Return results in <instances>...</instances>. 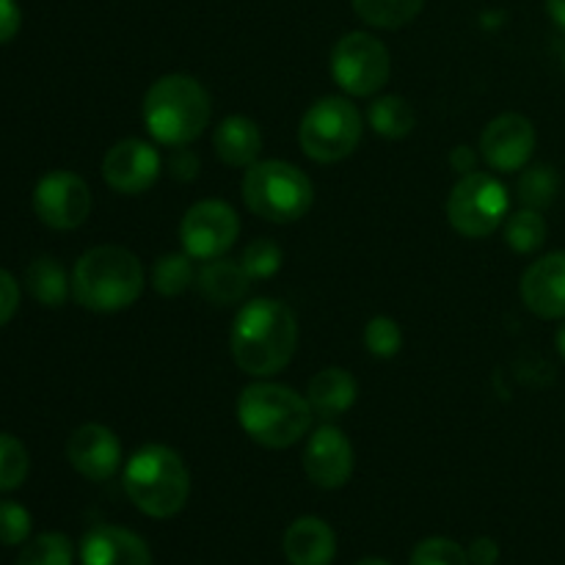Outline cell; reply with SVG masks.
<instances>
[{
    "instance_id": "cell-39",
    "label": "cell",
    "mask_w": 565,
    "mask_h": 565,
    "mask_svg": "<svg viewBox=\"0 0 565 565\" xmlns=\"http://www.w3.org/2000/svg\"><path fill=\"white\" fill-rule=\"evenodd\" d=\"M544 3L552 20H555V25H561L565 31V0H544Z\"/></svg>"
},
{
    "instance_id": "cell-19",
    "label": "cell",
    "mask_w": 565,
    "mask_h": 565,
    "mask_svg": "<svg viewBox=\"0 0 565 565\" xmlns=\"http://www.w3.org/2000/svg\"><path fill=\"white\" fill-rule=\"evenodd\" d=\"M213 149L218 160L230 169H248L259 160L263 152V132L257 121L248 116H226L213 132Z\"/></svg>"
},
{
    "instance_id": "cell-10",
    "label": "cell",
    "mask_w": 565,
    "mask_h": 565,
    "mask_svg": "<svg viewBox=\"0 0 565 565\" xmlns=\"http://www.w3.org/2000/svg\"><path fill=\"white\" fill-rule=\"evenodd\" d=\"M241 237V218L235 207L221 199H204L188 207L180 224V241L185 254L199 263L226 257Z\"/></svg>"
},
{
    "instance_id": "cell-32",
    "label": "cell",
    "mask_w": 565,
    "mask_h": 565,
    "mask_svg": "<svg viewBox=\"0 0 565 565\" xmlns=\"http://www.w3.org/2000/svg\"><path fill=\"white\" fill-rule=\"evenodd\" d=\"M364 348L379 359L397 356L403 348L401 326H397L392 318H386V315H379V318L367 320V326H364Z\"/></svg>"
},
{
    "instance_id": "cell-9",
    "label": "cell",
    "mask_w": 565,
    "mask_h": 565,
    "mask_svg": "<svg viewBox=\"0 0 565 565\" xmlns=\"http://www.w3.org/2000/svg\"><path fill=\"white\" fill-rule=\"evenodd\" d=\"M392 58L381 39L351 31L331 50V77L351 97H373L390 83Z\"/></svg>"
},
{
    "instance_id": "cell-28",
    "label": "cell",
    "mask_w": 565,
    "mask_h": 565,
    "mask_svg": "<svg viewBox=\"0 0 565 565\" xmlns=\"http://www.w3.org/2000/svg\"><path fill=\"white\" fill-rule=\"evenodd\" d=\"M75 546L64 533H42L22 544L14 565H72Z\"/></svg>"
},
{
    "instance_id": "cell-6",
    "label": "cell",
    "mask_w": 565,
    "mask_h": 565,
    "mask_svg": "<svg viewBox=\"0 0 565 565\" xmlns=\"http://www.w3.org/2000/svg\"><path fill=\"white\" fill-rule=\"evenodd\" d=\"M312 180L287 160H257L243 174V202L270 224H292L312 207Z\"/></svg>"
},
{
    "instance_id": "cell-29",
    "label": "cell",
    "mask_w": 565,
    "mask_h": 565,
    "mask_svg": "<svg viewBox=\"0 0 565 565\" xmlns=\"http://www.w3.org/2000/svg\"><path fill=\"white\" fill-rule=\"evenodd\" d=\"M28 472H31V458L25 445L17 436L0 434V494L20 489Z\"/></svg>"
},
{
    "instance_id": "cell-27",
    "label": "cell",
    "mask_w": 565,
    "mask_h": 565,
    "mask_svg": "<svg viewBox=\"0 0 565 565\" xmlns=\"http://www.w3.org/2000/svg\"><path fill=\"white\" fill-rule=\"evenodd\" d=\"M505 243L516 254H535L546 243V221L541 210L522 207L505 218Z\"/></svg>"
},
{
    "instance_id": "cell-23",
    "label": "cell",
    "mask_w": 565,
    "mask_h": 565,
    "mask_svg": "<svg viewBox=\"0 0 565 565\" xmlns=\"http://www.w3.org/2000/svg\"><path fill=\"white\" fill-rule=\"evenodd\" d=\"M367 121L379 136L395 141V138H406L417 127V114L408 99L386 94V97L373 99V105L367 108Z\"/></svg>"
},
{
    "instance_id": "cell-7",
    "label": "cell",
    "mask_w": 565,
    "mask_h": 565,
    "mask_svg": "<svg viewBox=\"0 0 565 565\" xmlns=\"http://www.w3.org/2000/svg\"><path fill=\"white\" fill-rule=\"evenodd\" d=\"M362 114L345 97H320L298 125V143L315 163H340L362 141Z\"/></svg>"
},
{
    "instance_id": "cell-12",
    "label": "cell",
    "mask_w": 565,
    "mask_h": 565,
    "mask_svg": "<svg viewBox=\"0 0 565 565\" xmlns=\"http://www.w3.org/2000/svg\"><path fill=\"white\" fill-rule=\"evenodd\" d=\"M163 158L152 143L141 138H125L114 143L103 158V180L121 196H138L158 182Z\"/></svg>"
},
{
    "instance_id": "cell-37",
    "label": "cell",
    "mask_w": 565,
    "mask_h": 565,
    "mask_svg": "<svg viewBox=\"0 0 565 565\" xmlns=\"http://www.w3.org/2000/svg\"><path fill=\"white\" fill-rule=\"evenodd\" d=\"M467 555L472 565H497V561H500V544L489 539V535H483V539H475L469 544Z\"/></svg>"
},
{
    "instance_id": "cell-4",
    "label": "cell",
    "mask_w": 565,
    "mask_h": 565,
    "mask_svg": "<svg viewBox=\"0 0 565 565\" xmlns=\"http://www.w3.org/2000/svg\"><path fill=\"white\" fill-rule=\"evenodd\" d=\"M312 406L292 386L257 381L237 397V423L252 441L268 450H285L301 441L312 425Z\"/></svg>"
},
{
    "instance_id": "cell-15",
    "label": "cell",
    "mask_w": 565,
    "mask_h": 565,
    "mask_svg": "<svg viewBox=\"0 0 565 565\" xmlns=\"http://www.w3.org/2000/svg\"><path fill=\"white\" fill-rule=\"evenodd\" d=\"M66 458L77 475L94 480V483H103V480L114 478L116 469L121 467V441L105 425L86 423L72 430L70 441H66Z\"/></svg>"
},
{
    "instance_id": "cell-30",
    "label": "cell",
    "mask_w": 565,
    "mask_h": 565,
    "mask_svg": "<svg viewBox=\"0 0 565 565\" xmlns=\"http://www.w3.org/2000/svg\"><path fill=\"white\" fill-rule=\"evenodd\" d=\"M281 246L276 241H268V237H257V241L248 243L241 254V265L246 268V274L252 276V281L270 279V276L279 274L281 268Z\"/></svg>"
},
{
    "instance_id": "cell-2",
    "label": "cell",
    "mask_w": 565,
    "mask_h": 565,
    "mask_svg": "<svg viewBox=\"0 0 565 565\" xmlns=\"http://www.w3.org/2000/svg\"><path fill=\"white\" fill-rule=\"evenodd\" d=\"M143 127L163 147H188L210 125L213 99L191 75H163L147 88L141 105Z\"/></svg>"
},
{
    "instance_id": "cell-35",
    "label": "cell",
    "mask_w": 565,
    "mask_h": 565,
    "mask_svg": "<svg viewBox=\"0 0 565 565\" xmlns=\"http://www.w3.org/2000/svg\"><path fill=\"white\" fill-rule=\"evenodd\" d=\"M17 307H20V285L9 270L0 268V329L14 318Z\"/></svg>"
},
{
    "instance_id": "cell-22",
    "label": "cell",
    "mask_w": 565,
    "mask_h": 565,
    "mask_svg": "<svg viewBox=\"0 0 565 565\" xmlns=\"http://www.w3.org/2000/svg\"><path fill=\"white\" fill-rule=\"evenodd\" d=\"M25 287L47 309L64 307L72 292V276H66L64 265L53 257H36L25 270Z\"/></svg>"
},
{
    "instance_id": "cell-31",
    "label": "cell",
    "mask_w": 565,
    "mask_h": 565,
    "mask_svg": "<svg viewBox=\"0 0 565 565\" xmlns=\"http://www.w3.org/2000/svg\"><path fill=\"white\" fill-rule=\"evenodd\" d=\"M408 565H472L469 563L467 550L461 544L450 539H441V535H434V539H425L414 546L412 561Z\"/></svg>"
},
{
    "instance_id": "cell-36",
    "label": "cell",
    "mask_w": 565,
    "mask_h": 565,
    "mask_svg": "<svg viewBox=\"0 0 565 565\" xmlns=\"http://www.w3.org/2000/svg\"><path fill=\"white\" fill-rule=\"evenodd\" d=\"M22 11L17 0H0V44H9L20 33Z\"/></svg>"
},
{
    "instance_id": "cell-16",
    "label": "cell",
    "mask_w": 565,
    "mask_h": 565,
    "mask_svg": "<svg viewBox=\"0 0 565 565\" xmlns=\"http://www.w3.org/2000/svg\"><path fill=\"white\" fill-rule=\"evenodd\" d=\"M524 307L544 320H565V252L535 259L519 281Z\"/></svg>"
},
{
    "instance_id": "cell-38",
    "label": "cell",
    "mask_w": 565,
    "mask_h": 565,
    "mask_svg": "<svg viewBox=\"0 0 565 565\" xmlns=\"http://www.w3.org/2000/svg\"><path fill=\"white\" fill-rule=\"evenodd\" d=\"M450 166L452 171H458V174H472L475 166H478V152L469 147H456L450 152Z\"/></svg>"
},
{
    "instance_id": "cell-24",
    "label": "cell",
    "mask_w": 565,
    "mask_h": 565,
    "mask_svg": "<svg viewBox=\"0 0 565 565\" xmlns=\"http://www.w3.org/2000/svg\"><path fill=\"white\" fill-rule=\"evenodd\" d=\"M425 0H353V11L370 28L395 31L423 11Z\"/></svg>"
},
{
    "instance_id": "cell-33",
    "label": "cell",
    "mask_w": 565,
    "mask_h": 565,
    "mask_svg": "<svg viewBox=\"0 0 565 565\" xmlns=\"http://www.w3.org/2000/svg\"><path fill=\"white\" fill-rule=\"evenodd\" d=\"M33 519L25 505L11 500H0V544L3 546H22L31 539Z\"/></svg>"
},
{
    "instance_id": "cell-13",
    "label": "cell",
    "mask_w": 565,
    "mask_h": 565,
    "mask_svg": "<svg viewBox=\"0 0 565 565\" xmlns=\"http://www.w3.org/2000/svg\"><path fill=\"white\" fill-rule=\"evenodd\" d=\"M535 143H539V136L527 116L502 114L491 119L480 136V154L494 171L513 174L530 163Z\"/></svg>"
},
{
    "instance_id": "cell-26",
    "label": "cell",
    "mask_w": 565,
    "mask_h": 565,
    "mask_svg": "<svg viewBox=\"0 0 565 565\" xmlns=\"http://www.w3.org/2000/svg\"><path fill=\"white\" fill-rule=\"evenodd\" d=\"M557 191H561V177H557V171L552 169V166H524L522 174H519L516 196L522 207H550V204L555 202Z\"/></svg>"
},
{
    "instance_id": "cell-3",
    "label": "cell",
    "mask_w": 565,
    "mask_h": 565,
    "mask_svg": "<svg viewBox=\"0 0 565 565\" xmlns=\"http://www.w3.org/2000/svg\"><path fill=\"white\" fill-rule=\"evenodd\" d=\"M147 285L141 259L121 246H94L72 270V296L83 309L110 315L132 307Z\"/></svg>"
},
{
    "instance_id": "cell-8",
    "label": "cell",
    "mask_w": 565,
    "mask_h": 565,
    "mask_svg": "<svg viewBox=\"0 0 565 565\" xmlns=\"http://www.w3.org/2000/svg\"><path fill=\"white\" fill-rule=\"evenodd\" d=\"M508 207H511V199H508L505 185L494 174L472 171L452 185L450 199H447V218L458 235L478 241V237L494 235L505 224Z\"/></svg>"
},
{
    "instance_id": "cell-11",
    "label": "cell",
    "mask_w": 565,
    "mask_h": 565,
    "mask_svg": "<svg viewBox=\"0 0 565 565\" xmlns=\"http://www.w3.org/2000/svg\"><path fill=\"white\" fill-rule=\"evenodd\" d=\"M33 213L50 230H77L92 213V191L75 171H47L33 188Z\"/></svg>"
},
{
    "instance_id": "cell-18",
    "label": "cell",
    "mask_w": 565,
    "mask_h": 565,
    "mask_svg": "<svg viewBox=\"0 0 565 565\" xmlns=\"http://www.w3.org/2000/svg\"><path fill=\"white\" fill-rule=\"evenodd\" d=\"M281 550L290 565H331L337 557V535L323 519L301 516L287 527Z\"/></svg>"
},
{
    "instance_id": "cell-17",
    "label": "cell",
    "mask_w": 565,
    "mask_h": 565,
    "mask_svg": "<svg viewBox=\"0 0 565 565\" xmlns=\"http://www.w3.org/2000/svg\"><path fill=\"white\" fill-rule=\"evenodd\" d=\"M81 565H152L147 541L127 527L99 524L81 541Z\"/></svg>"
},
{
    "instance_id": "cell-25",
    "label": "cell",
    "mask_w": 565,
    "mask_h": 565,
    "mask_svg": "<svg viewBox=\"0 0 565 565\" xmlns=\"http://www.w3.org/2000/svg\"><path fill=\"white\" fill-rule=\"evenodd\" d=\"M196 285V268L191 254H160L152 265V287L166 298L182 296L188 287Z\"/></svg>"
},
{
    "instance_id": "cell-40",
    "label": "cell",
    "mask_w": 565,
    "mask_h": 565,
    "mask_svg": "<svg viewBox=\"0 0 565 565\" xmlns=\"http://www.w3.org/2000/svg\"><path fill=\"white\" fill-rule=\"evenodd\" d=\"M555 345H557V353H561V356L565 359V323L561 326V329H557V334H555Z\"/></svg>"
},
{
    "instance_id": "cell-14",
    "label": "cell",
    "mask_w": 565,
    "mask_h": 565,
    "mask_svg": "<svg viewBox=\"0 0 565 565\" xmlns=\"http://www.w3.org/2000/svg\"><path fill=\"white\" fill-rule=\"evenodd\" d=\"M303 472L318 489H342L353 475L351 439L337 425H320L303 447Z\"/></svg>"
},
{
    "instance_id": "cell-5",
    "label": "cell",
    "mask_w": 565,
    "mask_h": 565,
    "mask_svg": "<svg viewBox=\"0 0 565 565\" xmlns=\"http://www.w3.org/2000/svg\"><path fill=\"white\" fill-rule=\"evenodd\" d=\"M125 491L143 516L171 519L191 497V472L171 447L143 445L127 461Z\"/></svg>"
},
{
    "instance_id": "cell-1",
    "label": "cell",
    "mask_w": 565,
    "mask_h": 565,
    "mask_svg": "<svg viewBox=\"0 0 565 565\" xmlns=\"http://www.w3.org/2000/svg\"><path fill=\"white\" fill-rule=\"evenodd\" d=\"M230 348L237 367L254 379L281 373L298 348L296 312L276 298H254L243 303L232 323Z\"/></svg>"
},
{
    "instance_id": "cell-41",
    "label": "cell",
    "mask_w": 565,
    "mask_h": 565,
    "mask_svg": "<svg viewBox=\"0 0 565 565\" xmlns=\"http://www.w3.org/2000/svg\"><path fill=\"white\" fill-rule=\"evenodd\" d=\"M356 565H392V563L381 561V557H364V561H359Z\"/></svg>"
},
{
    "instance_id": "cell-34",
    "label": "cell",
    "mask_w": 565,
    "mask_h": 565,
    "mask_svg": "<svg viewBox=\"0 0 565 565\" xmlns=\"http://www.w3.org/2000/svg\"><path fill=\"white\" fill-rule=\"evenodd\" d=\"M166 169H169V174L174 177V180L180 182H191L199 177V154L191 152L188 147H177L174 152L169 154V160H166Z\"/></svg>"
},
{
    "instance_id": "cell-21",
    "label": "cell",
    "mask_w": 565,
    "mask_h": 565,
    "mask_svg": "<svg viewBox=\"0 0 565 565\" xmlns=\"http://www.w3.org/2000/svg\"><path fill=\"white\" fill-rule=\"evenodd\" d=\"M356 379L342 367H326L320 370V373H315L307 390L309 406H312V412L320 414L323 419L342 417V414L356 403Z\"/></svg>"
},
{
    "instance_id": "cell-20",
    "label": "cell",
    "mask_w": 565,
    "mask_h": 565,
    "mask_svg": "<svg viewBox=\"0 0 565 565\" xmlns=\"http://www.w3.org/2000/svg\"><path fill=\"white\" fill-rule=\"evenodd\" d=\"M252 276L246 274L241 263L235 259H207L202 268L196 270V290L213 307H232L246 298L248 287H252Z\"/></svg>"
}]
</instances>
